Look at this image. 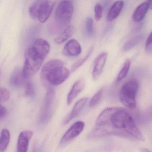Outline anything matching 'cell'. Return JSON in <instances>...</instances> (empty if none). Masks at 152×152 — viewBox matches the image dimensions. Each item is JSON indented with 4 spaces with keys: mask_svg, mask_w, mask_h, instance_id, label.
I'll return each instance as SVG.
<instances>
[{
    "mask_svg": "<svg viewBox=\"0 0 152 152\" xmlns=\"http://www.w3.org/2000/svg\"><path fill=\"white\" fill-rule=\"evenodd\" d=\"M70 71L64 67L62 61L52 59L46 62L42 68L41 77L45 84L58 86L65 82L69 77Z\"/></svg>",
    "mask_w": 152,
    "mask_h": 152,
    "instance_id": "6da1fadb",
    "label": "cell"
},
{
    "mask_svg": "<svg viewBox=\"0 0 152 152\" xmlns=\"http://www.w3.org/2000/svg\"><path fill=\"white\" fill-rule=\"evenodd\" d=\"M139 87L138 81L131 79L124 84L120 92V101L130 109H135L136 107V95Z\"/></svg>",
    "mask_w": 152,
    "mask_h": 152,
    "instance_id": "7a4b0ae2",
    "label": "cell"
},
{
    "mask_svg": "<svg viewBox=\"0 0 152 152\" xmlns=\"http://www.w3.org/2000/svg\"><path fill=\"white\" fill-rule=\"evenodd\" d=\"M25 59L22 70L25 77L28 79L34 75L39 70L44 59L37 54L31 47L26 51Z\"/></svg>",
    "mask_w": 152,
    "mask_h": 152,
    "instance_id": "3957f363",
    "label": "cell"
},
{
    "mask_svg": "<svg viewBox=\"0 0 152 152\" xmlns=\"http://www.w3.org/2000/svg\"><path fill=\"white\" fill-rule=\"evenodd\" d=\"M74 11L73 3L68 0L61 2L54 12L56 22L63 26L68 25L71 21Z\"/></svg>",
    "mask_w": 152,
    "mask_h": 152,
    "instance_id": "277c9868",
    "label": "cell"
},
{
    "mask_svg": "<svg viewBox=\"0 0 152 152\" xmlns=\"http://www.w3.org/2000/svg\"><path fill=\"white\" fill-rule=\"evenodd\" d=\"M85 127L83 121H77L75 122L66 131L61 138L60 143L61 145L67 143L79 135L83 131Z\"/></svg>",
    "mask_w": 152,
    "mask_h": 152,
    "instance_id": "5b68a950",
    "label": "cell"
},
{
    "mask_svg": "<svg viewBox=\"0 0 152 152\" xmlns=\"http://www.w3.org/2000/svg\"><path fill=\"white\" fill-rule=\"evenodd\" d=\"M31 47L37 54L43 59H45L50 50V44L43 38L36 39Z\"/></svg>",
    "mask_w": 152,
    "mask_h": 152,
    "instance_id": "8992f818",
    "label": "cell"
},
{
    "mask_svg": "<svg viewBox=\"0 0 152 152\" xmlns=\"http://www.w3.org/2000/svg\"><path fill=\"white\" fill-rule=\"evenodd\" d=\"M55 3L52 1H45L42 4L39 8L37 14V18L39 22L44 23L47 21L50 16L54 8Z\"/></svg>",
    "mask_w": 152,
    "mask_h": 152,
    "instance_id": "52a82bcc",
    "label": "cell"
},
{
    "mask_svg": "<svg viewBox=\"0 0 152 152\" xmlns=\"http://www.w3.org/2000/svg\"><path fill=\"white\" fill-rule=\"evenodd\" d=\"M107 57V53L102 52L96 58L94 62V68L92 72V76L94 80L97 79L102 72L106 63Z\"/></svg>",
    "mask_w": 152,
    "mask_h": 152,
    "instance_id": "ba28073f",
    "label": "cell"
},
{
    "mask_svg": "<svg viewBox=\"0 0 152 152\" xmlns=\"http://www.w3.org/2000/svg\"><path fill=\"white\" fill-rule=\"evenodd\" d=\"M54 96V90L53 88H49L45 96L43 109L42 118L44 120H47L50 117Z\"/></svg>",
    "mask_w": 152,
    "mask_h": 152,
    "instance_id": "9c48e42d",
    "label": "cell"
},
{
    "mask_svg": "<svg viewBox=\"0 0 152 152\" xmlns=\"http://www.w3.org/2000/svg\"><path fill=\"white\" fill-rule=\"evenodd\" d=\"M33 135V133L30 130H26L21 132L19 135L17 144V151H27L30 139Z\"/></svg>",
    "mask_w": 152,
    "mask_h": 152,
    "instance_id": "30bf717a",
    "label": "cell"
},
{
    "mask_svg": "<svg viewBox=\"0 0 152 152\" xmlns=\"http://www.w3.org/2000/svg\"><path fill=\"white\" fill-rule=\"evenodd\" d=\"M81 52V46L79 42L75 39L68 41L65 45L62 51L64 55L70 57L78 56Z\"/></svg>",
    "mask_w": 152,
    "mask_h": 152,
    "instance_id": "8fae6325",
    "label": "cell"
},
{
    "mask_svg": "<svg viewBox=\"0 0 152 152\" xmlns=\"http://www.w3.org/2000/svg\"><path fill=\"white\" fill-rule=\"evenodd\" d=\"M88 100V98L84 97L81 98L76 103L69 115L64 120V123L65 125L69 123L79 114L86 104Z\"/></svg>",
    "mask_w": 152,
    "mask_h": 152,
    "instance_id": "7c38bea8",
    "label": "cell"
},
{
    "mask_svg": "<svg viewBox=\"0 0 152 152\" xmlns=\"http://www.w3.org/2000/svg\"><path fill=\"white\" fill-rule=\"evenodd\" d=\"M26 79L23 74V70L17 68L13 71L10 78V84L13 87H20L26 83Z\"/></svg>",
    "mask_w": 152,
    "mask_h": 152,
    "instance_id": "4fadbf2b",
    "label": "cell"
},
{
    "mask_svg": "<svg viewBox=\"0 0 152 152\" xmlns=\"http://www.w3.org/2000/svg\"><path fill=\"white\" fill-rule=\"evenodd\" d=\"M85 86V81L83 79H80L74 84L67 97V103L68 105H70L73 102L79 94L84 89Z\"/></svg>",
    "mask_w": 152,
    "mask_h": 152,
    "instance_id": "5bb4252c",
    "label": "cell"
},
{
    "mask_svg": "<svg viewBox=\"0 0 152 152\" xmlns=\"http://www.w3.org/2000/svg\"><path fill=\"white\" fill-rule=\"evenodd\" d=\"M124 2L122 0H119L114 2L111 6L107 13L106 19L108 21H112L117 18L123 9Z\"/></svg>",
    "mask_w": 152,
    "mask_h": 152,
    "instance_id": "9a60e30c",
    "label": "cell"
},
{
    "mask_svg": "<svg viewBox=\"0 0 152 152\" xmlns=\"http://www.w3.org/2000/svg\"><path fill=\"white\" fill-rule=\"evenodd\" d=\"M115 108L111 107L105 109L97 117L96 125L98 127H102L108 125L112 114L115 110Z\"/></svg>",
    "mask_w": 152,
    "mask_h": 152,
    "instance_id": "2e32d148",
    "label": "cell"
},
{
    "mask_svg": "<svg viewBox=\"0 0 152 152\" xmlns=\"http://www.w3.org/2000/svg\"><path fill=\"white\" fill-rule=\"evenodd\" d=\"M149 5L147 2L142 3L138 5L134 11L133 18L134 21L138 22L142 20L149 10Z\"/></svg>",
    "mask_w": 152,
    "mask_h": 152,
    "instance_id": "e0dca14e",
    "label": "cell"
},
{
    "mask_svg": "<svg viewBox=\"0 0 152 152\" xmlns=\"http://www.w3.org/2000/svg\"><path fill=\"white\" fill-rule=\"evenodd\" d=\"M144 38V35H139L135 36L129 39L124 44L122 47V50L123 52H127L131 49L141 43Z\"/></svg>",
    "mask_w": 152,
    "mask_h": 152,
    "instance_id": "ac0fdd59",
    "label": "cell"
},
{
    "mask_svg": "<svg viewBox=\"0 0 152 152\" xmlns=\"http://www.w3.org/2000/svg\"><path fill=\"white\" fill-rule=\"evenodd\" d=\"M75 31V28L73 26H68L59 35L54 39V41L57 44L62 43L72 37Z\"/></svg>",
    "mask_w": 152,
    "mask_h": 152,
    "instance_id": "d6986e66",
    "label": "cell"
},
{
    "mask_svg": "<svg viewBox=\"0 0 152 152\" xmlns=\"http://www.w3.org/2000/svg\"><path fill=\"white\" fill-rule=\"evenodd\" d=\"M10 132L6 129H4L1 132L0 137V152L6 150L10 143Z\"/></svg>",
    "mask_w": 152,
    "mask_h": 152,
    "instance_id": "ffe728a7",
    "label": "cell"
},
{
    "mask_svg": "<svg viewBox=\"0 0 152 152\" xmlns=\"http://www.w3.org/2000/svg\"><path fill=\"white\" fill-rule=\"evenodd\" d=\"M48 0H36L29 8V14L30 17L33 19L37 18L38 10L40 6L43 3Z\"/></svg>",
    "mask_w": 152,
    "mask_h": 152,
    "instance_id": "44dd1931",
    "label": "cell"
},
{
    "mask_svg": "<svg viewBox=\"0 0 152 152\" xmlns=\"http://www.w3.org/2000/svg\"><path fill=\"white\" fill-rule=\"evenodd\" d=\"M93 49H94V47L93 46H91L88 51L86 55L84 57L80 58L72 66V68H71L72 71L74 72V71H76L80 66H82L86 61V60H87L89 58V57L91 55V54L93 52Z\"/></svg>",
    "mask_w": 152,
    "mask_h": 152,
    "instance_id": "7402d4cb",
    "label": "cell"
},
{
    "mask_svg": "<svg viewBox=\"0 0 152 152\" xmlns=\"http://www.w3.org/2000/svg\"><path fill=\"white\" fill-rule=\"evenodd\" d=\"M130 66L131 61L129 59L126 60L119 73L117 77V81H121L127 76L130 69Z\"/></svg>",
    "mask_w": 152,
    "mask_h": 152,
    "instance_id": "603a6c76",
    "label": "cell"
},
{
    "mask_svg": "<svg viewBox=\"0 0 152 152\" xmlns=\"http://www.w3.org/2000/svg\"><path fill=\"white\" fill-rule=\"evenodd\" d=\"M103 92V89H100L93 96L89 104V106L90 108L94 107L100 102L102 97Z\"/></svg>",
    "mask_w": 152,
    "mask_h": 152,
    "instance_id": "cb8c5ba5",
    "label": "cell"
},
{
    "mask_svg": "<svg viewBox=\"0 0 152 152\" xmlns=\"http://www.w3.org/2000/svg\"><path fill=\"white\" fill-rule=\"evenodd\" d=\"M26 87V94L27 96H33L34 95L35 88L32 82L30 80H27L25 83Z\"/></svg>",
    "mask_w": 152,
    "mask_h": 152,
    "instance_id": "d4e9b609",
    "label": "cell"
},
{
    "mask_svg": "<svg viewBox=\"0 0 152 152\" xmlns=\"http://www.w3.org/2000/svg\"><path fill=\"white\" fill-rule=\"evenodd\" d=\"M86 29L87 34L89 36L93 35L94 33V21L91 17H88L86 22Z\"/></svg>",
    "mask_w": 152,
    "mask_h": 152,
    "instance_id": "484cf974",
    "label": "cell"
},
{
    "mask_svg": "<svg viewBox=\"0 0 152 152\" xmlns=\"http://www.w3.org/2000/svg\"><path fill=\"white\" fill-rule=\"evenodd\" d=\"M103 14V7L100 4H96L94 8L95 19L96 21H99L102 18Z\"/></svg>",
    "mask_w": 152,
    "mask_h": 152,
    "instance_id": "4316f807",
    "label": "cell"
},
{
    "mask_svg": "<svg viewBox=\"0 0 152 152\" xmlns=\"http://www.w3.org/2000/svg\"><path fill=\"white\" fill-rule=\"evenodd\" d=\"M10 93L7 89L0 88V103L5 102L9 100Z\"/></svg>",
    "mask_w": 152,
    "mask_h": 152,
    "instance_id": "83f0119b",
    "label": "cell"
},
{
    "mask_svg": "<svg viewBox=\"0 0 152 152\" xmlns=\"http://www.w3.org/2000/svg\"><path fill=\"white\" fill-rule=\"evenodd\" d=\"M145 50L148 52H152V31L146 40L145 45Z\"/></svg>",
    "mask_w": 152,
    "mask_h": 152,
    "instance_id": "f1b7e54d",
    "label": "cell"
},
{
    "mask_svg": "<svg viewBox=\"0 0 152 152\" xmlns=\"http://www.w3.org/2000/svg\"><path fill=\"white\" fill-rule=\"evenodd\" d=\"M6 112L7 111L5 107L0 104V119L4 117L6 115Z\"/></svg>",
    "mask_w": 152,
    "mask_h": 152,
    "instance_id": "f546056e",
    "label": "cell"
},
{
    "mask_svg": "<svg viewBox=\"0 0 152 152\" xmlns=\"http://www.w3.org/2000/svg\"><path fill=\"white\" fill-rule=\"evenodd\" d=\"M145 117L146 119V120H152V107L151 109L148 110L147 112L145 113Z\"/></svg>",
    "mask_w": 152,
    "mask_h": 152,
    "instance_id": "4dcf8cb0",
    "label": "cell"
},
{
    "mask_svg": "<svg viewBox=\"0 0 152 152\" xmlns=\"http://www.w3.org/2000/svg\"><path fill=\"white\" fill-rule=\"evenodd\" d=\"M147 3L149 5V9L152 10V0H148Z\"/></svg>",
    "mask_w": 152,
    "mask_h": 152,
    "instance_id": "1f68e13d",
    "label": "cell"
}]
</instances>
